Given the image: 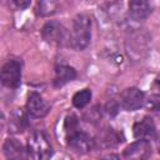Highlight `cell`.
<instances>
[{
	"label": "cell",
	"mask_w": 160,
	"mask_h": 160,
	"mask_svg": "<svg viewBox=\"0 0 160 160\" xmlns=\"http://www.w3.org/2000/svg\"><path fill=\"white\" fill-rule=\"evenodd\" d=\"M71 46L75 50H84L91 39V19L86 14H78L72 21Z\"/></svg>",
	"instance_id": "6da1fadb"
},
{
	"label": "cell",
	"mask_w": 160,
	"mask_h": 160,
	"mask_svg": "<svg viewBox=\"0 0 160 160\" xmlns=\"http://www.w3.org/2000/svg\"><path fill=\"white\" fill-rule=\"evenodd\" d=\"M41 36L46 42L51 45H56V46L71 45V35L69 34L68 29L62 24L55 20L48 21L42 26Z\"/></svg>",
	"instance_id": "7a4b0ae2"
},
{
	"label": "cell",
	"mask_w": 160,
	"mask_h": 160,
	"mask_svg": "<svg viewBox=\"0 0 160 160\" xmlns=\"http://www.w3.org/2000/svg\"><path fill=\"white\" fill-rule=\"evenodd\" d=\"M28 152L32 160H50L52 156V148L41 131H34L28 139Z\"/></svg>",
	"instance_id": "3957f363"
},
{
	"label": "cell",
	"mask_w": 160,
	"mask_h": 160,
	"mask_svg": "<svg viewBox=\"0 0 160 160\" xmlns=\"http://www.w3.org/2000/svg\"><path fill=\"white\" fill-rule=\"evenodd\" d=\"M1 82L6 88L15 89L21 82V64L15 60H8L1 68Z\"/></svg>",
	"instance_id": "277c9868"
},
{
	"label": "cell",
	"mask_w": 160,
	"mask_h": 160,
	"mask_svg": "<svg viewBox=\"0 0 160 160\" xmlns=\"http://www.w3.org/2000/svg\"><path fill=\"white\" fill-rule=\"evenodd\" d=\"M68 145L76 154H86L94 149L95 140L89 134L76 130L68 136Z\"/></svg>",
	"instance_id": "5b68a950"
},
{
	"label": "cell",
	"mask_w": 160,
	"mask_h": 160,
	"mask_svg": "<svg viewBox=\"0 0 160 160\" xmlns=\"http://www.w3.org/2000/svg\"><path fill=\"white\" fill-rule=\"evenodd\" d=\"M145 102V94L135 88H126L120 94V106L128 111H134L140 109Z\"/></svg>",
	"instance_id": "8992f818"
},
{
	"label": "cell",
	"mask_w": 160,
	"mask_h": 160,
	"mask_svg": "<svg viewBox=\"0 0 160 160\" xmlns=\"http://www.w3.org/2000/svg\"><path fill=\"white\" fill-rule=\"evenodd\" d=\"M151 155V145L145 140H136L122 151L124 160H148Z\"/></svg>",
	"instance_id": "52a82bcc"
},
{
	"label": "cell",
	"mask_w": 160,
	"mask_h": 160,
	"mask_svg": "<svg viewBox=\"0 0 160 160\" xmlns=\"http://www.w3.org/2000/svg\"><path fill=\"white\" fill-rule=\"evenodd\" d=\"M50 110V105L38 94V92H31L28 98L26 101V112L31 118L40 119L44 118Z\"/></svg>",
	"instance_id": "ba28073f"
},
{
	"label": "cell",
	"mask_w": 160,
	"mask_h": 160,
	"mask_svg": "<svg viewBox=\"0 0 160 160\" xmlns=\"http://www.w3.org/2000/svg\"><path fill=\"white\" fill-rule=\"evenodd\" d=\"M2 152L6 160H26L28 159V150L24 145L14 138H9L2 144Z\"/></svg>",
	"instance_id": "9c48e42d"
},
{
	"label": "cell",
	"mask_w": 160,
	"mask_h": 160,
	"mask_svg": "<svg viewBox=\"0 0 160 160\" xmlns=\"http://www.w3.org/2000/svg\"><path fill=\"white\" fill-rule=\"evenodd\" d=\"M132 132H134V136L139 140H145V141H149L151 139H155L156 136V128H155V124L152 121L151 118H142L141 120L136 121L132 126Z\"/></svg>",
	"instance_id": "30bf717a"
},
{
	"label": "cell",
	"mask_w": 160,
	"mask_h": 160,
	"mask_svg": "<svg viewBox=\"0 0 160 160\" xmlns=\"http://www.w3.org/2000/svg\"><path fill=\"white\" fill-rule=\"evenodd\" d=\"M151 14V6L144 0H132L129 2V15L135 21H142Z\"/></svg>",
	"instance_id": "8fae6325"
},
{
	"label": "cell",
	"mask_w": 160,
	"mask_h": 160,
	"mask_svg": "<svg viewBox=\"0 0 160 160\" xmlns=\"http://www.w3.org/2000/svg\"><path fill=\"white\" fill-rule=\"evenodd\" d=\"M28 125V115L21 109H15L9 118V131L12 134H19L22 132Z\"/></svg>",
	"instance_id": "7c38bea8"
},
{
	"label": "cell",
	"mask_w": 160,
	"mask_h": 160,
	"mask_svg": "<svg viewBox=\"0 0 160 160\" xmlns=\"http://www.w3.org/2000/svg\"><path fill=\"white\" fill-rule=\"evenodd\" d=\"M76 78V71L74 68L69 65H59L55 69V78H54V84L55 86H62L68 84L69 81H72Z\"/></svg>",
	"instance_id": "4fadbf2b"
},
{
	"label": "cell",
	"mask_w": 160,
	"mask_h": 160,
	"mask_svg": "<svg viewBox=\"0 0 160 160\" xmlns=\"http://www.w3.org/2000/svg\"><path fill=\"white\" fill-rule=\"evenodd\" d=\"M91 96H92V94H91L90 89H82V90H80V91L74 94V96H72V105L76 109H82V108H85L90 102Z\"/></svg>",
	"instance_id": "5bb4252c"
},
{
	"label": "cell",
	"mask_w": 160,
	"mask_h": 160,
	"mask_svg": "<svg viewBox=\"0 0 160 160\" xmlns=\"http://www.w3.org/2000/svg\"><path fill=\"white\" fill-rule=\"evenodd\" d=\"M56 8H58V4L55 1H39L36 11L40 16H48L54 14Z\"/></svg>",
	"instance_id": "9a60e30c"
},
{
	"label": "cell",
	"mask_w": 160,
	"mask_h": 160,
	"mask_svg": "<svg viewBox=\"0 0 160 160\" xmlns=\"http://www.w3.org/2000/svg\"><path fill=\"white\" fill-rule=\"evenodd\" d=\"M102 139H104V140H101V141H104V144H105L106 146H114V145H116V144H119V142L121 141V140L119 139V135H118L115 131H112V129H109V130L104 134Z\"/></svg>",
	"instance_id": "2e32d148"
},
{
	"label": "cell",
	"mask_w": 160,
	"mask_h": 160,
	"mask_svg": "<svg viewBox=\"0 0 160 160\" xmlns=\"http://www.w3.org/2000/svg\"><path fill=\"white\" fill-rule=\"evenodd\" d=\"M145 105L151 111H160V95H151L148 100H145Z\"/></svg>",
	"instance_id": "e0dca14e"
},
{
	"label": "cell",
	"mask_w": 160,
	"mask_h": 160,
	"mask_svg": "<svg viewBox=\"0 0 160 160\" xmlns=\"http://www.w3.org/2000/svg\"><path fill=\"white\" fill-rule=\"evenodd\" d=\"M105 110H106V112H108L110 116H115V115L118 114L119 105H118L115 101H110V102H108V104H106Z\"/></svg>",
	"instance_id": "ac0fdd59"
},
{
	"label": "cell",
	"mask_w": 160,
	"mask_h": 160,
	"mask_svg": "<svg viewBox=\"0 0 160 160\" xmlns=\"http://www.w3.org/2000/svg\"><path fill=\"white\" fill-rule=\"evenodd\" d=\"M12 4L18 8V9H25V8H28L29 5H30V1H22V0H14L12 1Z\"/></svg>",
	"instance_id": "d6986e66"
},
{
	"label": "cell",
	"mask_w": 160,
	"mask_h": 160,
	"mask_svg": "<svg viewBox=\"0 0 160 160\" xmlns=\"http://www.w3.org/2000/svg\"><path fill=\"white\" fill-rule=\"evenodd\" d=\"M99 160H124V159H121L116 154H105V155L100 156Z\"/></svg>",
	"instance_id": "ffe728a7"
},
{
	"label": "cell",
	"mask_w": 160,
	"mask_h": 160,
	"mask_svg": "<svg viewBox=\"0 0 160 160\" xmlns=\"http://www.w3.org/2000/svg\"><path fill=\"white\" fill-rule=\"evenodd\" d=\"M154 90H155V94L156 95H160V75L154 81Z\"/></svg>",
	"instance_id": "44dd1931"
},
{
	"label": "cell",
	"mask_w": 160,
	"mask_h": 160,
	"mask_svg": "<svg viewBox=\"0 0 160 160\" xmlns=\"http://www.w3.org/2000/svg\"><path fill=\"white\" fill-rule=\"evenodd\" d=\"M158 151H159V154H160V141H159V144H158Z\"/></svg>",
	"instance_id": "7402d4cb"
}]
</instances>
